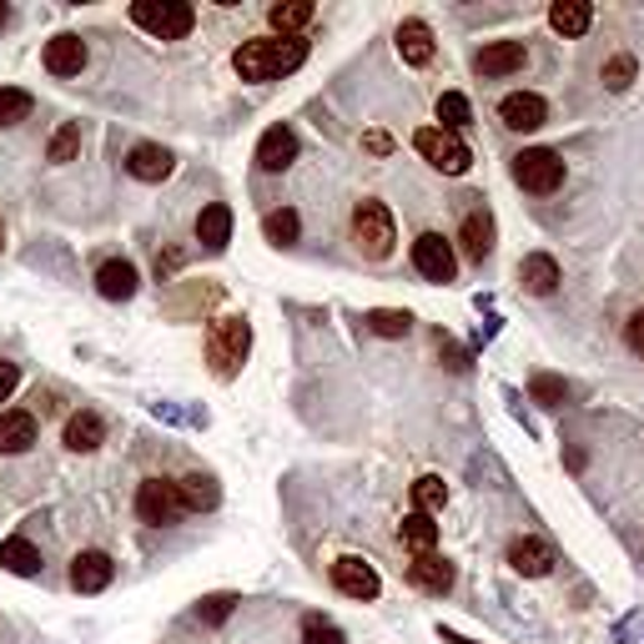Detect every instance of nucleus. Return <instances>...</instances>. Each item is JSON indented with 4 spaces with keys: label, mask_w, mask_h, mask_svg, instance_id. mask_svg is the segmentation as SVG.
I'll list each match as a JSON object with an SVG mask.
<instances>
[{
    "label": "nucleus",
    "mask_w": 644,
    "mask_h": 644,
    "mask_svg": "<svg viewBox=\"0 0 644 644\" xmlns=\"http://www.w3.org/2000/svg\"><path fill=\"white\" fill-rule=\"evenodd\" d=\"M303 61H307L303 35H257V41L237 45V55H232L242 81H277L287 71H297Z\"/></svg>",
    "instance_id": "obj_1"
},
{
    "label": "nucleus",
    "mask_w": 644,
    "mask_h": 644,
    "mask_svg": "<svg viewBox=\"0 0 644 644\" xmlns=\"http://www.w3.org/2000/svg\"><path fill=\"white\" fill-rule=\"evenodd\" d=\"M252 348V328H247V317H217L207 333V362L217 378H232V372L242 368V358H247Z\"/></svg>",
    "instance_id": "obj_2"
},
{
    "label": "nucleus",
    "mask_w": 644,
    "mask_h": 644,
    "mask_svg": "<svg viewBox=\"0 0 644 644\" xmlns=\"http://www.w3.org/2000/svg\"><path fill=\"white\" fill-rule=\"evenodd\" d=\"M132 21L142 25L146 35H156V41H182V35L197 25V11L182 6V0H136Z\"/></svg>",
    "instance_id": "obj_3"
},
{
    "label": "nucleus",
    "mask_w": 644,
    "mask_h": 644,
    "mask_svg": "<svg viewBox=\"0 0 644 644\" xmlns=\"http://www.w3.org/2000/svg\"><path fill=\"white\" fill-rule=\"evenodd\" d=\"M352 242H358L362 257H372V263H382L388 252H393V217H388V207L382 202H358L352 207Z\"/></svg>",
    "instance_id": "obj_4"
},
{
    "label": "nucleus",
    "mask_w": 644,
    "mask_h": 644,
    "mask_svg": "<svg viewBox=\"0 0 644 644\" xmlns=\"http://www.w3.org/2000/svg\"><path fill=\"white\" fill-rule=\"evenodd\" d=\"M413 146H418V156H423L428 166H438L443 176L469 172V162H473L469 146H463L453 132H443V126H423V132L413 136Z\"/></svg>",
    "instance_id": "obj_5"
},
{
    "label": "nucleus",
    "mask_w": 644,
    "mask_h": 644,
    "mask_svg": "<svg viewBox=\"0 0 644 644\" xmlns=\"http://www.w3.org/2000/svg\"><path fill=\"white\" fill-rule=\"evenodd\" d=\"M513 182L524 186V192H534V197H549V192L564 186V162H559L554 152H544V146L519 152L513 156Z\"/></svg>",
    "instance_id": "obj_6"
},
{
    "label": "nucleus",
    "mask_w": 644,
    "mask_h": 644,
    "mask_svg": "<svg viewBox=\"0 0 644 644\" xmlns=\"http://www.w3.org/2000/svg\"><path fill=\"white\" fill-rule=\"evenodd\" d=\"M136 513H142V524H176L186 513V503H182V493H176V483L172 479H146L142 489H136Z\"/></svg>",
    "instance_id": "obj_7"
},
{
    "label": "nucleus",
    "mask_w": 644,
    "mask_h": 644,
    "mask_svg": "<svg viewBox=\"0 0 644 644\" xmlns=\"http://www.w3.org/2000/svg\"><path fill=\"white\" fill-rule=\"evenodd\" d=\"M413 267L428 277V283H453V273H459V257H453V247H448L438 232H423V237L413 242Z\"/></svg>",
    "instance_id": "obj_8"
},
{
    "label": "nucleus",
    "mask_w": 644,
    "mask_h": 644,
    "mask_svg": "<svg viewBox=\"0 0 644 644\" xmlns=\"http://www.w3.org/2000/svg\"><path fill=\"white\" fill-rule=\"evenodd\" d=\"M333 590L338 594H348V600H378V569L372 564H362V559H338V564H333Z\"/></svg>",
    "instance_id": "obj_9"
},
{
    "label": "nucleus",
    "mask_w": 644,
    "mask_h": 644,
    "mask_svg": "<svg viewBox=\"0 0 644 644\" xmlns=\"http://www.w3.org/2000/svg\"><path fill=\"white\" fill-rule=\"evenodd\" d=\"M499 116H503L509 132H539L544 116H549V106H544V96H534V91H513V96L499 101Z\"/></svg>",
    "instance_id": "obj_10"
},
{
    "label": "nucleus",
    "mask_w": 644,
    "mask_h": 644,
    "mask_svg": "<svg viewBox=\"0 0 644 644\" xmlns=\"http://www.w3.org/2000/svg\"><path fill=\"white\" fill-rule=\"evenodd\" d=\"M524 61H529L524 41H489L473 55V71L479 76H513V71H524Z\"/></svg>",
    "instance_id": "obj_11"
},
{
    "label": "nucleus",
    "mask_w": 644,
    "mask_h": 644,
    "mask_svg": "<svg viewBox=\"0 0 644 644\" xmlns=\"http://www.w3.org/2000/svg\"><path fill=\"white\" fill-rule=\"evenodd\" d=\"M116 579V564H111V554H101V549H86V554H76V564H71V590L76 594H101Z\"/></svg>",
    "instance_id": "obj_12"
},
{
    "label": "nucleus",
    "mask_w": 644,
    "mask_h": 644,
    "mask_svg": "<svg viewBox=\"0 0 644 644\" xmlns=\"http://www.w3.org/2000/svg\"><path fill=\"white\" fill-rule=\"evenodd\" d=\"M408 584L423 594H448L453 590V564L438 554H418L413 564H408Z\"/></svg>",
    "instance_id": "obj_13"
},
{
    "label": "nucleus",
    "mask_w": 644,
    "mask_h": 644,
    "mask_svg": "<svg viewBox=\"0 0 644 644\" xmlns=\"http://www.w3.org/2000/svg\"><path fill=\"white\" fill-rule=\"evenodd\" d=\"M293 162H297V136L287 132V126L263 132V142H257V166H263V172H287Z\"/></svg>",
    "instance_id": "obj_14"
},
{
    "label": "nucleus",
    "mask_w": 644,
    "mask_h": 644,
    "mask_svg": "<svg viewBox=\"0 0 644 644\" xmlns=\"http://www.w3.org/2000/svg\"><path fill=\"white\" fill-rule=\"evenodd\" d=\"M81 67H86L81 35H55V41H45V71L51 76H81Z\"/></svg>",
    "instance_id": "obj_15"
},
{
    "label": "nucleus",
    "mask_w": 644,
    "mask_h": 644,
    "mask_svg": "<svg viewBox=\"0 0 644 644\" xmlns=\"http://www.w3.org/2000/svg\"><path fill=\"white\" fill-rule=\"evenodd\" d=\"M126 172H132L136 182H162V176H172V152L156 142H136L132 156H126Z\"/></svg>",
    "instance_id": "obj_16"
},
{
    "label": "nucleus",
    "mask_w": 644,
    "mask_h": 644,
    "mask_svg": "<svg viewBox=\"0 0 644 644\" xmlns=\"http://www.w3.org/2000/svg\"><path fill=\"white\" fill-rule=\"evenodd\" d=\"M31 443H35V413H25V408L0 413V453H25Z\"/></svg>",
    "instance_id": "obj_17"
},
{
    "label": "nucleus",
    "mask_w": 644,
    "mask_h": 644,
    "mask_svg": "<svg viewBox=\"0 0 644 644\" xmlns=\"http://www.w3.org/2000/svg\"><path fill=\"white\" fill-rule=\"evenodd\" d=\"M519 283H524L534 297H549L559 287V263L549 257V252H534V257L519 263Z\"/></svg>",
    "instance_id": "obj_18"
},
{
    "label": "nucleus",
    "mask_w": 644,
    "mask_h": 644,
    "mask_svg": "<svg viewBox=\"0 0 644 644\" xmlns=\"http://www.w3.org/2000/svg\"><path fill=\"white\" fill-rule=\"evenodd\" d=\"M398 55H403L408 67H428L433 61V31L423 21H403L398 25Z\"/></svg>",
    "instance_id": "obj_19"
},
{
    "label": "nucleus",
    "mask_w": 644,
    "mask_h": 644,
    "mask_svg": "<svg viewBox=\"0 0 644 644\" xmlns=\"http://www.w3.org/2000/svg\"><path fill=\"white\" fill-rule=\"evenodd\" d=\"M459 242H463V257L483 263V257L493 252V222H489V212H469V217H463V227H459Z\"/></svg>",
    "instance_id": "obj_20"
},
{
    "label": "nucleus",
    "mask_w": 644,
    "mask_h": 644,
    "mask_svg": "<svg viewBox=\"0 0 644 644\" xmlns=\"http://www.w3.org/2000/svg\"><path fill=\"white\" fill-rule=\"evenodd\" d=\"M197 242L207 252H222L232 242V212L222 207V202H212V207H202V217H197Z\"/></svg>",
    "instance_id": "obj_21"
},
{
    "label": "nucleus",
    "mask_w": 644,
    "mask_h": 644,
    "mask_svg": "<svg viewBox=\"0 0 644 644\" xmlns=\"http://www.w3.org/2000/svg\"><path fill=\"white\" fill-rule=\"evenodd\" d=\"M96 287H101V297H111V303H126V297L136 293V267L126 263V257H121V263H101Z\"/></svg>",
    "instance_id": "obj_22"
},
{
    "label": "nucleus",
    "mask_w": 644,
    "mask_h": 644,
    "mask_svg": "<svg viewBox=\"0 0 644 644\" xmlns=\"http://www.w3.org/2000/svg\"><path fill=\"white\" fill-rule=\"evenodd\" d=\"M509 564L519 569V574H529V579H539V574H549V564H554V554H549L539 539H513L509 544Z\"/></svg>",
    "instance_id": "obj_23"
},
{
    "label": "nucleus",
    "mask_w": 644,
    "mask_h": 644,
    "mask_svg": "<svg viewBox=\"0 0 644 644\" xmlns=\"http://www.w3.org/2000/svg\"><path fill=\"white\" fill-rule=\"evenodd\" d=\"M101 438H106V423H101V413H71L67 423V448H76V453H91V448H101Z\"/></svg>",
    "instance_id": "obj_24"
},
{
    "label": "nucleus",
    "mask_w": 644,
    "mask_h": 644,
    "mask_svg": "<svg viewBox=\"0 0 644 644\" xmlns=\"http://www.w3.org/2000/svg\"><path fill=\"white\" fill-rule=\"evenodd\" d=\"M0 564L11 569V574L31 579V574H41V549H35L31 539H6V544H0Z\"/></svg>",
    "instance_id": "obj_25"
},
{
    "label": "nucleus",
    "mask_w": 644,
    "mask_h": 644,
    "mask_svg": "<svg viewBox=\"0 0 644 644\" xmlns=\"http://www.w3.org/2000/svg\"><path fill=\"white\" fill-rule=\"evenodd\" d=\"M594 21V11L584 6V0H559L554 11H549V25H554L559 35H584Z\"/></svg>",
    "instance_id": "obj_26"
},
{
    "label": "nucleus",
    "mask_w": 644,
    "mask_h": 644,
    "mask_svg": "<svg viewBox=\"0 0 644 644\" xmlns=\"http://www.w3.org/2000/svg\"><path fill=\"white\" fill-rule=\"evenodd\" d=\"M313 16L317 11L307 6V0H283V6H273V11H267V21H273L277 35H297L307 21H313Z\"/></svg>",
    "instance_id": "obj_27"
},
{
    "label": "nucleus",
    "mask_w": 644,
    "mask_h": 644,
    "mask_svg": "<svg viewBox=\"0 0 644 644\" xmlns=\"http://www.w3.org/2000/svg\"><path fill=\"white\" fill-rule=\"evenodd\" d=\"M438 121H443V132H453V136H459L463 126H469V121H473L469 96H463V91H443V96H438Z\"/></svg>",
    "instance_id": "obj_28"
},
{
    "label": "nucleus",
    "mask_w": 644,
    "mask_h": 644,
    "mask_svg": "<svg viewBox=\"0 0 644 644\" xmlns=\"http://www.w3.org/2000/svg\"><path fill=\"white\" fill-rule=\"evenodd\" d=\"M403 544L413 549V554H433V544H438V524L428 519V513H408V519H403Z\"/></svg>",
    "instance_id": "obj_29"
},
{
    "label": "nucleus",
    "mask_w": 644,
    "mask_h": 644,
    "mask_svg": "<svg viewBox=\"0 0 644 644\" xmlns=\"http://www.w3.org/2000/svg\"><path fill=\"white\" fill-rule=\"evenodd\" d=\"M176 493H182L186 509H212V503H217V483H212L207 473H186V479L176 483Z\"/></svg>",
    "instance_id": "obj_30"
},
{
    "label": "nucleus",
    "mask_w": 644,
    "mask_h": 644,
    "mask_svg": "<svg viewBox=\"0 0 644 644\" xmlns=\"http://www.w3.org/2000/svg\"><path fill=\"white\" fill-rule=\"evenodd\" d=\"M263 232H267V242H273V247H293L297 232H303V222H297L293 207H283V212H267Z\"/></svg>",
    "instance_id": "obj_31"
},
{
    "label": "nucleus",
    "mask_w": 644,
    "mask_h": 644,
    "mask_svg": "<svg viewBox=\"0 0 644 644\" xmlns=\"http://www.w3.org/2000/svg\"><path fill=\"white\" fill-rule=\"evenodd\" d=\"M368 328L378 333V338H408L413 317H408V313H393V307H378V313H368Z\"/></svg>",
    "instance_id": "obj_32"
},
{
    "label": "nucleus",
    "mask_w": 644,
    "mask_h": 644,
    "mask_svg": "<svg viewBox=\"0 0 644 644\" xmlns=\"http://www.w3.org/2000/svg\"><path fill=\"white\" fill-rule=\"evenodd\" d=\"M31 91H16V86H6L0 91V126H21L25 116H31Z\"/></svg>",
    "instance_id": "obj_33"
},
{
    "label": "nucleus",
    "mask_w": 644,
    "mask_h": 644,
    "mask_svg": "<svg viewBox=\"0 0 644 644\" xmlns=\"http://www.w3.org/2000/svg\"><path fill=\"white\" fill-rule=\"evenodd\" d=\"M81 152V121H67V126H61V132L51 136V162H71V156Z\"/></svg>",
    "instance_id": "obj_34"
},
{
    "label": "nucleus",
    "mask_w": 644,
    "mask_h": 644,
    "mask_svg": "<svg viewBox=\"0 0 644 644\" xmlns=\"http://www.w3.org/2000/svg\"><path fill=\"white\" fill-rule=\"evenodd\" d=\"M413 499H418V513H433V509H443V499H448L443 479H418V483H413Z\"/></svg>",
    "instance_id": "obj_35"
},
{
    "label": "nucleus",
    "mask_w": 644,
    "mask_h": 644,
    "mask_svg": "<svg viewBox=\"0 0 644 644\" xmlns=\"http://www.w3.org/2000/svg\"><path fill=\"white\" fill-rule=\"evenodd\" d=\"M232 610H237V594H212V600H202V604H197V620L222 624Z\"/></svg>",
    "instance_id": "obj_36"
},
{
    "label": "nucleus",
    "mask_w": 644,
    "mask_h": 644,
    "mask_svg": "<svg viewBox=\"0 0 644 644\" xmlns=\"http://www.w3.org/2000/svg\"><path fill=\"white\" fill-rule=\"evenodd\" d=\"M529 393H534L544 408H559V403H564V382H559V378H549V372H539V378L529 382Z\"/></svg>",
    "instance_id": "obj_37"
},
{
    "label": "nucleus",
    "mask_w": 644,
    "mask_h": 644,
    "mask_svg": "<svg viewBox=\"0 0 644 644\" xmlns=\"http://www.w3.org/2000/svg\"><path fill=\"white\" fill-rule=\"evenodd\" d=\"M303 644H343V630H338V624H328V620H317V614H313V620L303 624Z\"/></svg>",
    "instance_id": "obj_38"
},
{
    "label": "nucleus",
    "mask_w": 644,
    "mask_h": 644,
    "mask_svg": "<svg viewBox=\"0 0 644 644\" xmlns=\"http://www.w3.org/2000/svg\"><path fill=\"white\" fill-rule=\"evenodd\" d=\"M630 76H634V61H630V55H614L610 67H604V81H610V91H624V86H630Z\"/></svg>",
    "instance_id": "obj_39"
},
{
    "label": "nucleus",
    "mask_w": 644,
    "mask_h": 644,
    "mask_svg": "<svg viewBox=\"0 0 644 644\" xmlns=\"http://www.w3.org/2000/svg\"><path fill=\"white\" fill-rule=\"evenodd\" d=\"M16 382H21V368L16 362H0V403L16 393Z\"/></svg>",
    "instance_id": "obj_40"
},
{
    "label": "nucleus",
    "mask_w": 644,
    "mask_h": 644,
    "mask_svg": "<svg viewBox=\"0 0 644 644\" xmlns=\"http://www.w3.org/2000/svg\"><path fill=\"white\" fill-rule=\"evenodd\" d=\"M630 348H634V352H644V313H634V317H630Z\"/></svg>",
    "instance_id": "obj_41"
},
{
    "label": "nucleus",
    "mask_w": 644,
    "mask_h": 644,
    "mask_svg": "<svg viewBox=\"0 0 644 644\" xmlns=\"http://www.w3.org/2000/svg\"><path fill=\"white\" fill-rule=\"evenodd\" d=\"M388 146H393V142H388V136H382V132H372V136H368V152H378V156H382V152H388Z\"/></svg>",
    "instance_id": "obj_42"
},
{
    "label": "nucleus",
    "mask_w": 644,
    "mask_h": 644,
    "mask_svg": "<svg viewBox=\"0 0 644 644\" xmlns=\"http://www.w3.org/2000/svg\"><path fill=\"white\" fill-rule=\"evenodd\" d=\"M448 640H453V644H473V640H459V634H448Z\"/></svg>",
    "instance_id": "obj_43"
},
{
    "label": "nucleus",
    "mask_w": 644,
    "mask_h": 644,
    "mask_svg": "<svg viewBox=\"0 0 644 644\" xmlns=\"http://www.w3.org/2000/svg\"><path fill=\"white\" fill-rule=\"evenodd\" d=\"M0 21H6V6H0Z\"/></svg>",
    "instance_id": "obj_44"
}]
</instances>
